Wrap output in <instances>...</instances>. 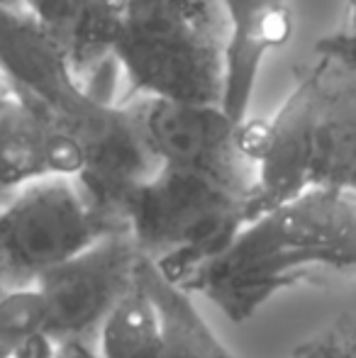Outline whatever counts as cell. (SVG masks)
Instances as JSON below:
<instances>
[{"mask_svg":"<svg viewBox=\"0 0 356 358\" xmlns=\"http://www.w3.org/2000/svg\"><path fill=\"white\" fill-rule=\"evenodd\" d=\"M137 278L152 295L162 324V358H234L205 322L190 292L164 275L149 259H139Z\"/></svg>","mask_w":356,"mask_h":358,"instance_id":"7c38bea8","label":"cell"},{"mask_svg":"<svg viewBox=\"0 0 356 358\" xmlns=\"http://www.w3.org/2000/svg\"><path fill=\"white\" fill-rule=\"evenodd\" d=\"M325 273H356V198L310 188L249 220L180 287L244 322L276 292Z\"/></svg>","mask_w":356,"mask_h":358,"instance_id":"6da1fadb","label":"cell"},{"mask_svg":"<svg viewBox=\"0 0 356 358\" xmlns=\"http://www.w3.org/2000/svg\"><path fill=\"white\" fill-rule=\"evenodd\" d=\"M49 329V312L37 285L3 287L0 292V351L15 356Z\"/></svg>","mask_w":356,"mask_h":358,"instance_id":"9a60e30c","label":"cell"},{"mask_svg":"<svg viewBox=\"0 0 356 358\" xmlns=\"http://www.w3.org/2000/svg\"><path fill=\"white\" fill-rule=\"evenodd\" d=\"M113 231L71 176H39L0 203V285H34Z\"/></svg>","mask_w":356,"mask_h":358,"instance_id":"277c9868","label":"cell"},{"mask_svg":"<svg viewBox=\"0 0 356 358\" xmlns=\"http://www.w3.org/2000/svg\"><path fill=\"white\" fill-rule=\"evenodd\" d=\"M159 166L218 173L254 188V166L242 144L244 122H234L218 103L129 95L122 100Z\"/></svg>","mask_w":356,"mask_h":358,"instance_id":"5b68a950","label":"cell"},{"mask_svg":"<svg viewBox=\"0 0 356 358\" xmlns=\"http://www.w3.org/2000/svg\"><path fill=\"white\" fill-rule=\"evenodd\" d=\"M78 144L81 169L76 180L93 210L110 229H127V210L137 188L159 169V161L139 134L122 103L90 100L71 120L59 122Z\"/></svg>","mask_w":356,"mask_h":358,"instance_id":"ba28073f","label":"cell"},{"mask_svg":"<svg viewBox=\"0 0 356 358\" xmlns=\"http://www.w3.org/2000/svg\"><path fill=\"white\" fill-rule=\"evenodd\" d=\"M129 95L222 100V24L171 0H124L113 47Z\"/></svg>","mask_w":356,"mask_h":358,"instance_id":"3957f363","label":"cell"},{"mask_svg":"<svg viewBox=\"0 0 356 358\" xmlns=\"http://www.w3.org/2000/svg\"><path fill=\"white\" fill-rule=\"evenodd\" d=\"M20 8L27 10L37 22H42L44 27L52 29L62 39L64 27H66V20H69L71 0H20Z\"/></svg>","mask_w":356,"mask_h":358,"instance_id":"e0dca14e","label":"cell"},{"mask_svg":"<svg viewBox=\"0 0 356 358\" xmlns=\"http://www.w3.org/2000/svg\"><path fill=\"white\" fill-rule=\"evenodd\" d=\"M122 5L124 0H71L62 42L76 78L113 52Z\"/></svg>","mask_w":356,"mask_h":358,"instance_id":"5bb4252c","label":"cell"},{"mask_svg":"<svg viewBox=\"0 0 356 358\" xmlns=\"http://www.w3.org/2000/svg\"><path fill=\"white\" fill-rule=\"evenodd\" d=\"M54 358H100V354L93 341L73 339V341H62V349H59V354Z\"/></svg>","mask_w":356,"mask_h":358,"instance_id":"d6986e66","label":"cell"},{"mask_svg":"<svg viewBox=\"0 0 356 358\" xmlns=\"http://www.w3.org/2000/svg\"><path fill=\"white\" fill-rule=\"evenodd\" d=\"M315 52H318L320 57L329 59L332 64H337V66L344 69L347 73L356 76V39L339 37V34L334 32V34H329V37L320 39Z\"/></svg>","mask_w":356,"mask_h":358,"instance_id":"ac0fdd59","label":"cell"},{"mask_svg":"<svg viewBox=\"0 0 356 358\" xmlns=\"http://www.w3.org/2000/svg\"><path fill=\"white\" fill-rule=\"evenodd\" d=\"M290 358H356V315L342 312L295 346Z\"/></svg>","mask_w":356,"mask_h":358,"instance_id":"2e32d148","label":"cell"},{"mask_svg":"<svg viewBox=\"0 0 356 358\" xmlns=\"http://www.w3.org/2000/svg\"><path fill=\"white\" fill-rule=\"evenodd\" d=\"M327 73L329 62L318 54V62L298 76L290 95L269 122H244L242 144L254 166L252 220L310 190V142Z\"/></svg>","mask_w":356,"mask_h":358,"instance_id":"52a82bcc","label":"cell"},{"mask_svg":"<svg viewBox=\"0 0 356 358\" xmlns=\"http://www.w3.org/2000/svg\"><path fill=\"white\" fill-rule=\"evenodd\" d=\"M308 180L310 188L356 198V76L332 62L313 127Z\"/></svg>","mask_w":356,"mask_h":358,"instance_id":"8fae6325","label":"cell"},{"mask_svg":"<svg viewBox=\"0 0 356 358\" xmlns=\"http://www.w3.org/2000/svg\"><path fill=\"white\" fill-rule=\"evenodd\" d=\"M142 251L127 229H113L37 280L49 329L59 341H93L105 317L137 280Z\"/></svg>","mask_w":356,"mask_h":358,"instance_id":"8992f818","label":"cell"},{"mask_svg":"<svg viewBox=\"0 0 356 358\" xmlns=\"http://www.w3.org/2000/svg\"><path fill=\"white\" fill-rule=\"evenodd\" d=\"M0 5H20V0H0Z\"/></svg>","mask_w":356,"mask_h":358,"instance_id":"44dd1931","label":"cell"},{"mask_svg":"<svg viewBox=\"0 0 356 358\" xmlns=\"http://www.w3.org/2000/svg\"><path fill=\"white\" fill-rule=\"evenodd\" d=\"M0 78L57 122L71 120L90 100L62 39L20 5H0Z\"/></svg>","mask_w":356,"mask_h":358,"instance_id":"9c48e42d","label":"cell"},{"mask_svg":"<svg viewBox=\"0 0 356 358\" xmlns=\"http://www.w3.org/2000/svg\"><path fill=\"white\" fill-rule=\"evenodd\" d=\"M222 13V110L247 122L257 78L271 52L293 32L288 0H220Z\"/></svg>","mask_w":356,"mask_h":358,"instance_id":"30bf717a","label":"cell"},{"mask_svg":"<svg viewBox=\"0 0 356 358\" xmlns=\"http://www.w3.org/2000/svg\"><path fill=\"white\" fill-rule=\"evenodd\" d=\"M100 358H162V324L142 280L113 307L95 334Z\"/></svg>","mask_w":356,"mask_h":358,"instance_id":"4fadbf2b","label":"cell"},{"mask_svg":"<svg viewBox=\"0 0 356 358\" xmlns=\"http://www.w3.org/2000/svg\"><path fill=\"white\" fill-rule=\"evenodd\" d=\"M337 34L356 39V0H347V15H344V24L337 29Z\"/></svg>","mask_w":356,"mask_h":358,"instance_id":"ffe728a7","label":"cell"},{"mask_svg":"<svg viewBox=\"0 0 356 358\" xmlns=\"http://www.w3.org/2000/svg\"><path fill=\"white\" fill-rule=\"evenodd\" d=\"M252 190L218 173L159 166L132 195L124 227L173 283L218 256L252 220Z\"/></svg>","mask_w":356,"mask_h":358,"instance_id":"7a4b0ae2","label":"cell"},{"mask_svg":"<svg viewBox=\"0 0 356 358\" xmlns=\"http://www.w3.org/2000/svg\"><path fill=\"white\" fill-rule=\"evenodd\" d=\"M0 358H8V356H5V354H3V351H0Z\"/></svg>","mask_w":356,"mask_h":358,"instance_id":"7402d4cb","label":"cell"}]
</instances>
